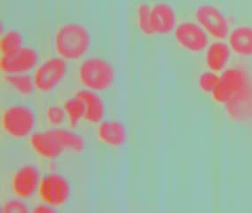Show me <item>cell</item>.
I'll return each mask as SVG.
<instances>
[{
	"mask_svg": "<svg viewBox=\"0 0 252 213\" xmlns=\"http://www.w3.org/2000/svg\"><path fill=\"white\" fill-rule=\"evenodd\" d=\"M99 141L109 148H120L126 143V128L118 121H104L99 123L97 131Z\"/></svg>",
	"mask_w": 252,
	"mask_h": 213,
	"instance_id": "12",
	"label": "cell"
},
{
	"mask_svg": "<svg viewBox=\"0 0 252 213\" xmlns=\"http://www.w3.org/2000/svg\"><path fill=\"white\" fill-rule=\"evenodd\" d=\"M30 145L36 154L44 158H56L64 152L53 130L32 134Z\"/></svg>",
	"mask_w": 252,
	"mask_h": 213,
	"instance_id": "11",
	"label": "cell"
},
{
	"mask_svg": "<svg viewBox=\"0 0 252 213\" xmlns=\"http://www.w3.org/2000/svg\"><path fill=\"white\" fill-rule=\"evenodd\" d=\"M76 96L80 98L86 107L85 119L90 123H99L103 119L105 107L101 98L96 91L81 90L77 91Z\"/></svg>",
	"mask_w": 252,
	"mask_h": 213,
	"instance_id": "13",
	"label": "cell"
},
{
	"mask_svg": "<svg viewBox=\"0 0 252 213\" xmlns=\"http://www.w3.org/2000/svg\"><path fill=\"white\" fill-rule=\"evenodd\" d=\"M38 192L45 204L56 207L68 202L71 195V186L64 176L52 173L41 180Z\"/></svg>",
	"mask_w": 252,
	"mask_h": 213,
	"instance_id": "5",
	"label": "cell"
},
{
	"mask_svg": "<svg viewBox=\"0 0 252 213\" xmlns=\"http://www.w3.org/2000/svg\"><path fill=\"white\" fill-rule=\"evenodd\" d=\"M219 83L218 77L212 72L203 73L199 79V85L204 91H212Z\"/></svg>",
	"mask_w": 252,
	"mask_h": 213,
	"instance_id": "23",
	"label": "cell"
},
{
	"mask_svg": "<svg viewBox=\"0 0 252 213\" xmlns=\"http://www.w3.org/2000/svg\"><path fill=\"white\" fill-rule=\"evenodd\" d=\"M90 46V32L80 23L62 24L54 34L56 53L65 61L81 59L87 54Z\"/></svg>",
	"mask_w": 252,
	"mask_h": 213,
	"instance_id": "1",
	"label": "cell"
},
{
	"mask_svg": "<svg viewBox=\"0 0 252 213\" xmlns=\"http://www.w3.org/2000/svg\"><path fill=\"white\" fill-rule=\"evenodd\" d=\"M63 108L65 109L68 122L74 128L77 126L82 118H85V114H86L85 103L77 96H75L71 99H68L64 103Z\"/></svg>",
	"mask_w": 252,
	"mask_h": 213,
	"instance_id": "19",
	"label": "cell"
},
{
	"mask_svg": "<svg viewBox=\"0 0 252 213\" xmlns=\"http://www.w3.org/2000/svg\"><path fill=\"white\" fill-rule=\"evenodd\" d=\"M195 16L199 23L212 36L219 38L226 36L228 31L227 22L223 14L215 6L201 5L196 9Z\"/></svg>",
	"mask_w": 252,
	"mask_h": 213,
	"instance_id": "9",
	"label": "cell"
},
{
	"mask_svg": "<svg viewBox=\"0 0 252 213\" xmlns=\"http://www.w3.org/2000/svg\"><path fill=\"white\" fill-rule=\"evenodd\" d=\"M53 132L64 151L74 154H81L84 152L86 143L80 135L64 129H55Z\"/></svg>",
	"mask_w": 252,
	"mask_h": 213,
	"instance_id": "14",
	"label": "cell"
},
{
	"mask_svg": "<svg viewBox=\"0 0 252 213\" xmlns=\"http://www.w3.org/2000/svg\"><path fill=\"white\" fill-rule=\"evenodd\" d=\"M23 35L17 30H10L1 37V54L2 57H8L15 55L23 48Z\"/></svg>",
	"mask_w": 252,
	"mask_h": 213,
	"instance_id": "18",
	"label": "cell"
},
{
	"mask_svg": "<svg viewBox=\"0 0 252 213\" xmlns=\"http://www.w3.org/2000/svg\"><path fill=\"white\" fill-rule=\"evenodd\" d=\"M21 199V198H20ZM20 199L9 200L3 205L1 212L4 213H26L29 212L26 204Z\"/></svg>",
	"mask_w": 252,
	"mask_h": 213,
	"instance_id": "22",
	"label": "cell"
},
{
	"mask_svg": "<svg viewBox=\"0 0 252 213\" xmlns=\"http://www.w3.org/2000/svg\"><path fill=\"white\" fill-rule=\"evenodd\" d=\"M229 59V50L222 43H215L211 46L207 52L206 61L208 66L213 70H220L225 67Z\"/></svg>",
	"mask_w": 252,
	"mask_h": 213,
	"instance_id": "17",
	"label": "cell"
},
{
	"mask_svg": "<svg viewBox=\"0 0 252 213\" xmlns=\"http://www.w3.org/2000/svg\"><path fill=\"white\" fill-rule=\"evenodd\" d=\"M4 82L22 96L32 95L36 89L34 78H32L26 73L6 75L4 77Z\"/></svg>",
	"mask_w": 252,
	"mask_h": 213,
	"instance_id": "16",
	"label": "cell"
},
{
	"mask_svg": "<svg viewBox=\"0 0 252 213\" xmlns=\"http://www.w3.org/2000/svg\"><path fill=\"white\" fill-rule=\"evenodd\" d=\"M230 43L238 55L252 56V28L245 26L235 29L230 37Z\"/></svg>",
	"mask_w": 252,
	"mask_h": 213,
	"instance_id": "15",
	"label": "cell"
},
{
	"mask_svg": "<svg viewBox=\"0 0 252 213\" xmlns=\"http://www.w3.org/2000/svg\"><path fill=\"white\" fill-rule=\"evenodd\" d=\"M68 72L65 60L55 57L45 61L37 68L34 76L35 87L41 92H49L58 87Z\"/></svg>",
	"mask_w": 252,
	"mask_h": 213,
	"instance_id": "4",
	"label": "cell"
},
{
	"mask_svg": "<svg viewBox=\"0 0 252 213\" xmlns=\"http://www.w3.org/2000/svg\"><path fill=\"white\" fill-rule=\"evenodd\" d=\"M36 117L32 109L23 105H14L5 109L1 115L3 131L14 139H23L35 127Z\"/></svg>",
	"mask_w": 252,
	"mask_h": 213,
	"instance_id": "3",
	"label": "cell"
},
{
	"mask_svg": "<svg viewBox=\"0 0 252 213\" xmlns=\"http://www.w3.org/2000/svg\"><path fill=\"white\" fill-rule=\"evenodd\" d=\"M40 173L38 169L31 164L20 168L13 177V191L21 199L32 197L38 190L40 184Z\"/></svg>",
	"mask_w": 252,
	"mask_h": 213,
	"instance_id": "7",
	"label": "cell"
},
{
	"mask_svg": "<svg viewBox=\"0 0 252 213\" xmlns=\"http://www.w3.org/2000/svg\"><path fill=\"white\" fill-rule=\"evenodd\" d=\"M150 10L151 7L147 4H140L137 8L136 17L137 24L140 31L145 35H152L151 27H150Z\"/></svg>",
	"mask_w": 252,
	"mask_h": 213,
	"instance_id": "20",
	"label": "cell"
},
{
	"mask_svg": "<svg viewBox=\"0 0 252 213\" xmlns=\"http://www.w3.org/2000/svg\"><path fill=\"white\" fill-rule=\"evenodd\" d=\"M175 38L183 49L191 53L203 51L208 44V37L203 29L191 22L180 23L176 28Z\"/></svg>",
	"mask_w": 252,
	"mask_h": 213,
	"instance_id": "6",
	"label": "cell"
},
{
	"mask_svg": "<svg viewBox=\"0 0 252 213\" xmlns=\"http://www.w3.org/2000/svg\"><path fill=\"white\" fill-rule=\"evenodd\" d=\"M38 54L32 47H23L15 55L1 58V70L6 75L25 74L35 68Z\"/></svg>",
	"mask_w": 252,
	"mask_h": 213,
	"instance_id": "8",
	"label": "cell"
},
{
	"mask_svg": "<svg viewBox=\"0 0 252 213\" xmlns=\"http://www.w3.org/2000/svg\"><path fill=\"white\" fill-rule=\"evenodd\" d=\"M45 115L50 124L54 126H58L62 124L64 122L65 118H67L64 108H61L59 106H50L49 108L46 109Z\"/></svg>",
	"mask_w": 252,
	"mask_h": 213,
	"instance_id": "21",
	"label": "cell"
},
{
	"mask_svg": "<svg viewBox=\"0 0 252 213\" xmlns=\"http://www.w3.org/2000/svg\"><path fill=\"white\" fill-rule=\"evenodd\" d=\"M175 12L171 5L158 3L150 10V27L152 34L166 35L175 27Z\"/></svg>",
	"mask_w": 252,
	"mask_h": 213,
	"instance_id": "10",
	"label": "cell"
},
{
	"mask_svg": "<svg viewBox=\"0 0 252 213\" xmlns=\"http://www.w3.org/2000/svg\"><path fill=\"white\" fill-rule=\"evenodd\" d=\"M54 212H55V210L53 206L45 204V203L44 204L36 205L34 209V213H54Z\"/></svg>",
	"mask_w": 252,
	"mask_h": 213,
	"instance_id": "24",
	"label": "cell"
},
{
	"mask_svg": "<svg viewBox=\"0 0 252 213\" xmlns=\"http://www.w3.org/2000/svg\"><path fill=\"white\" fill-rule=\"evenodd\" d=\"M77 75L83 87L96 92L109 90L116 79L112 64L100 57L85 60L78 68Z\"/></svg>",
	"mask_w": 252,
	"mask_h": 213,
	"instance_id": "2",
	"label": "cell"
}]
</instances>
